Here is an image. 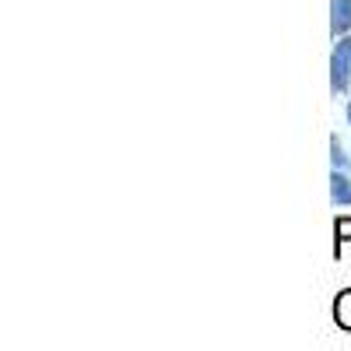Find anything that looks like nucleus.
<instances>
[{"label":"nucleus","instance_id":"nucleus-7","mask_svg":"<svg viewBox=\"0 0 351 351\" xmlns=\"http://www.w3.org/2000/svg\"><path fill=\"white\" fill-rule=\"evenodd\" d=\"M348 123H351V106H348Z\"/></svg>","mask_w":351,"mask_h":351},{"label":"nucleus","instance_id":"nucleus-6","mask_svg":"<svg viewBox=\"0 0 351 351\" xmlns=\"http://www.w3.org/2000/svg\"><path fill=\"white\" fill-rule=\"evenodd\" d=\"M330 162H334V169H341V172H348V155L341 152V144H337V141L330 144Z\"/></svg>","mask_w":351,"mask_h":351},{"label":"nucleus","instance_id":"nucleus-3","mask_svg":"<svg viewBox=\"0 0 351 351\" xmlns=\"http://www.w3.org/2000/svg\"><path fill=\"white\" fill-rule=\"evenodd\" d=\"M330 197H334V204H351V180H348V172L334 169V176H330Z\"/></svg>","mask_w":351,"mask_h":351},{"label":"nucleus","instance_id":"nucleus-1","mask_svg":"<svg viewBox=\"0 0 351 351\" xmlns=\"http://www.w3.org/2000/svg\"><path fill=\"white\" fill-rule=\"evenodd\" d=\"M348 81H351V36H341L330 56V88L334 95L348 92Z\"/></svg>","mask_w":351,"mask_h":351},{"label":"nucleus","instance_id":"nucleus-2","mask_svg":"<svg viewBox=\"0 0 351 351\" xmlns=\"http://www.w3.org/2000/svg\"><path fill=\"white\" fill-rule=\"evenodd\" d=\"M330 32L334 39L351 32V0H330Z\"/></svg>","mask_w":351,"mask_h":351},{"label":"nucleus","instance_id":"nucleus-4","mask_svg":"<svg viewBox=\"0 0 351 351\" xmlns=\"http://www.w3.org/2000/svg\"><path fill=\"white\" fill-rule=\"evenodd\" d=\"M334 319H337V327L341 330H351V288H344L337 302H334Z\"/></svg>","mask_w":351,"mask_h":351},{"label":"nucleus","instance_id":"nucleus-5","mask_svg":"<svg viewBox=\"0 0 351 351\" xmlns=\"http://www.w3.org/2000/svg\"><path fill=\"white\" fill-rule=\"evenodd\" d=\"M334 236H337V246H334V256H341V243H351V215L337 218L334 225Z\"/></svg>","mask_w":351,"mask_h":351}]
</instances>
